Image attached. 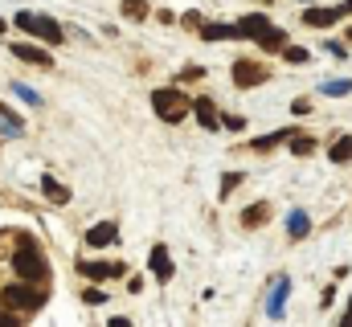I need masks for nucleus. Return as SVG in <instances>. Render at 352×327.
Wrapping results in <instances>:
<instances>
[{"label": "nucleus", "mask_w": 352, "mask_h": 327, "mask_svg": "<svg viewBox=\"0 0 352 327\" xmlns=\"http://www.w3.org/2000/svg\"><path fill=\"white\" fill-rule=\"evenodd\" d=\"M238 184H242V172H226V176H221V196H230Z\"/></svg>", "instance_id": "nucleus-27"}, {"label": "nucleus", "mask_w": 352, "mask_h": 327, "mask_svg": "<svg viewBox=\"0 0 352 327\" xmlns=\"http://www.w3.org/2000/svg\"><path fill=\"white\" fill-rule=\"evenodd\" d=\"M328 98H344V94H352V78H332V82H324L320 86Z\"/></svg>", "instance_id": "nucleus-22"}, {"label": "nucleus", "mask_w": 352, "mask_h": 327, "mask_svg": "<svg viewBox=\"0 0 352 327\" xmlns=\"http://www.w3.org/2000/svg\"><path fill=\"white\" fill-rule=\"evenodd\" d=\"M12 94H16V98H25L29 106H37V102H41V94H37L33 86H25V82H12Z\"/></svg>", "instance_id": "nucleus-25"}, {"label": "nucleus", "mask_w": 352, "mask_h": 327, "mask_svg": "<svg viewBox=\"0 0 352 327\" xmlns=\"http://www.w3.org/2000/svg\"><path fill=\"white\" fill-rule=\"evenodd\" d=\"M123 16L144 21V16H148V0H123Z\"/></svg>", "instance_id": "nucleus-23"}, {"label": "nucleus", "mask_w": 352, "mask_h": 327, "mask_svg": "<svg viewBox=\"0 0 352 327\" xmlns=\"http://www.w3.org/2000/svg\"><path fill=\"white\" fill-rule=\"evenodd\" d=\"M0 127H4V135H21V119L8 106H0Z\"/></svg>", "instance_id": "nucleus-24"}, {"label": "nucleus", "mask_w": 352, "mask_h": 327, "mask_svg": "<svg viewBox=\"0 0 352 327\" xmlns=\"http://www.w3.org/2000/svg\"><path fill=\"white\" fill-rule=\"evenodd\" d=\"M12 270H16V278H25V282H45V274H50V266H45V258H41V249H37V242H33L29 234H25V238H16Z\"/></svg>", "instance_id": "nucleus-1"}, {"label": "nucleus", "mask_w": 352, "mask_h": 327, "mask_svg": "<svg viewBox=\"0 0 352 327\" xmlns=\"http://www.w3.org/2000/svg\"><path fill=\"white\" fill-rule=\"evenodd\" d=\"M148 274H152L156 282H168V278H173V253H168V245H156V249L148 253Z\"/></svg>", "instance_id": "nucleus-7"}, {"label": "nucleus", "mask_w": 352, "mask_h": 327, "mask_svg": "<svg viewBox=\"0 0 352 327\" xmlns=\"http://www.w3.org/2000/svg\"><path fill=\"white\" fill-rule=\"evenodd\" d=\"M78 270L87 274L90 282H102V278H119L123 274V262H82Z\"/></svg>", "instance_id": "nucleus-12"}, {"label": "nucleus", "mask_w": 352, "mask_h": 327, "mask_svg": "<svg viewBox=\"0 0 352 327\" xmlns=\"http://www.w3.org/2000/svg\"><path fill=\"white\" fill-rule=\"evenodd\" d=\"M328 54H336V58H349V49H344L340 41H328Z\"/></svg>", "instance_id": "nucleus-33"}, {"label": "nucleus", "mask_w": 352, "mask_h": 327, "mask_svg": "<svg viewBox=\"0 0 352 327\" xmlns=\"http://www.w3.org/2000/svg\"><path fill=\"white\" fill-rule=\"evenodd\" d=\"M8 49H12V58H21V62H29V66L54 70V54H50V49H41V45H33V41H12Z\"/></svg>", "instance_id": "nucleus-4"}, {"label": "nucleus", "mask_w": 352, "mask_h": 327, "mask_svg": "<svg viewBox=\"0 0 352 327\" xmlns=\"http://www.w3.org/2000/svg\"><path fill=\"white\" fill-rule=\"evenodd\" d=\"M349 41H352V25H349Z\"/></svg>", "instance_id": "nucleus-37"}, {"label": "nucleus", "mask_w": 352, "mask_h": 327, "mask_svg": "<svg viewBox=\"0 0 352 327\" xmlns=\"http://www.w3.org/2000/svg\"><path fill=\"white\" fill-rule=\"evenodd\" d=\"M270 78L258 62H234V86H242V90H254V86H263Z\"/></svg>", "instance_id": "nucleus-5"}, {"label": "nucleus", "mask_w": 352, "mask_h": 327, "mask_svg": "<svg viewBox=\"0 0 352 327\" xmlns=\"http://www.w3.org/2000/svg\"><path fill=\"white\" fill-rule=\"evenodd\" d=\"M258 45H263L266 54H283L287 49V29H278V25H270L263 37H258Z\"/></svg>", "instance_id": "nucleus-15"}, {"label": "nucleus", "mask_w": 352, "mask_h": 327, "mask_svg": "<svg viewBox=\"0 0 352 327\" xmlns=\"http://www.w3.org/2000/svg\"><path fill=\"white\" fill-rule=\"evenodd\" d=\"M291 135H295V127H283V131H270V135H263V139H254L250 148H254V152H270V148H278V144H287Z\"/></svg>", "instance_id": "nucleus-18"}, {"label": "nucleus", "mask_w": 352, "mask_h": 327, "mask_svg": "<svg viewBox=\"0 0 352 327\" xmlns=\"http://www.w3.org/2000/svg\"><path fill=\"white\" fill-rule=\"evenodd\" d=\"M192 115H197V123H201L205 131H217V127H221V115H217L213 98H192Z\"/></svg>", "instance_id": "nucleus-11"}, {"label": "nucleus", "mask_w": 352, "mask_h": 327, "mask_svg": "<svg viewBox=\"0 0 352 327\" xmlns=\"http://www.w3.org/2000/svg\"><path fill=\"white\" fill-rule=\"evenodd\" d=\"M287 234H291L295 242H299V238H307V234H311V217H307L303 209H295V213L287 217Z\"/></svg>", "instance_id": "nucleus-17"}, {"label": "nucleus", "mask_w": 352, "mask_h": 327, "mask_svg": "<svg viewBox=\"0 0 352 327\" xmlns=\"http://www.w3.org/2000/svg\"><path fill=\"white\" fill-rule=\"evenodd\" d=\"M201 37H205V41H238L242 33H238V21H234V25L209 21V25H201Z\"/></svg>", "instance_id": "nucleus-14"}, {"label": "nucleus", "mask_w": 352, "mask_h": 327, "mask_svg": "<svg viewBox=\"0 0 352 327\" xmlns=\"http://www.w3.org/2000/svg\"><path fill=\"white\" fill-rule=\"evenodd\" d=\"M287 148H291V156H311V152H316L320 144H316L311 135H303V131H295V135L287 139Z\"/></svg>", "instance_id": "nucleus-19"}, {"label": "nucleus", "mask_w": 352, "mask_h": 327, "mask_svg": "<svg viewBox=\"0 0 352 327\" xmlns=\"http://www.w3.org/2000/svg\"><path fill=\"white\" fill-rule=\"evenodd\" d=\"M328 160L332 164H349L352 160V135H340V139L328 148Z\"/></svg>", "instance_id": "nucleus-20"}, {"label": "nucleus", "mask_w": 352, "mask_h": 327, "mask_svg": "<svg viewBox=\"0 0 352 327\" xmlns=\"http://www.w3.org/2000/svg\"><path fill=\"white\" fill-rule=\"evenodd\" d=\"M0 299H4L12 311H29V315L45 307V295L37 291V282H25V278H21V282H12V286H4V291H0Z\"/></svg>", "instance_id": "nucleus-3"}, {"label": "nucleus", "mask_w": 352, "mask_h": 327, "mask_svg": "<svg viewBox=\"0 0 352 327\" xmlns=\"http://www.w3.org/2000/svg\"><path fill=\"white\" fill-rule=\"evenodd\" d=\"M180 78H184V82H197V78H205V70H201V66H184V70H180Z\"/></svg>", "instance_id": "nucleus-30"}, {"label": "nucleus", "mask_w": 352, "mask_h": 327, "mask_svg": "<svg viewBox=\"0 0 352 327\" xmlns=\"http://www.w3.org/2000/svg\"><path fill=\"white\" fill-rule=\"evenodd\" d=\"M82 303H90V307H102V303H107V295H102L98 286H87V291H82Z\"/></svg>", "instance_id": "nucleus-28"}, {"label": "nucleus", "mask_w": 352, "mask_h": 327, "mask_svg": "<svg viewBox=\"0 0 352 327\" xmlns=\"http://www.w3.org/2000/svg\"><path fill=\"white\" fill-rule=\"evenodd\" d=\"M0 327H16V311H4L0 307Z\"/></svg>", "instance_id": "nucleus-31"}, {"label": "nucleus", "mask_w": 352, "mask_h": 327, "mask_svg": "<svg viewBox=\"0 0 352 327\" xmlns=\"http://www.w3.org/2000/svg\"><path fill=\"white\" fill-rule=\"evenodd\" d=\"M0 33H8V21H4V16H0Z\"/></svg>", "instance_id": "nucleus-36"}, {"label": "nucleus", "mask_w": 352, "mask_h": 327, "mask_svg": "<svg viewBox=\"0 0 352 327\" xmlns=\"http://www.w3.org/2000/svg\"><path fill=\"white\" fill-rule=\"evenodd\" d=\"M336 8H340V16H344V12H352V0H344V4H336Z\"/></svg>", "instance_id": "nucleus-34"}, {"label": "nucleus", "mask_w": 352, "mask_h": 327, "mask_svg": "<svg viewBox=\"0 0 352 327\" xmlns=\"http://www.w3.org/2000/svg\"><path fill=\"white\" fill-rule=\"evenodd\" d=\"M29 37H41L45 45H62V25L54 16H37L33 12V25H29Z\"/></svg>", "instance_id": "nucleus-6"}, {"label": "nucleus", "mask_w": 352, "mask_h": 327, "mask_svg": "<svg viewBox=\"0 0 352 327\" xmlns=\"http://www.w3.org/2000/svg\"><path fill=\"white\" fill-rule=\"evenodd\" d=\"M41 192H45L54 205H66V201H70V188L58 184V176H41Z\"/></svg>", "instance_id": "nucleus-16"}, {"label": "nucleus", "mask_w": 352, "mask_h": 327, "mask_svg": "<svg viewBox=\"0 0 352 327\" xmlns=\"http://www.w3.org/2000/svg\"><path fill=\"white\" fill-rule=\"evenodd\" d=\"M266 217H270V205H266V201H258V205H250V209L242 213V225H246V229H254V225H263Z\"/></svg>", "instance_id": "nucleus-21"}, {"label": "nucleus", "mask_w": 352, "mask_h": 327, "mask_svg": "<svg viewBox=\"0 0 352 327\" xmlns=\"http://www.w3.org/2000/svg\"><path fill=\"white\" fill-rule=\"evenodd\" d=\"M119 242V225L115 221H98V225H90L87 229V245L90 249H102V245H115Z\"/></svg>", "instance_id": "nucleus-9"}, {"label": "nucleus", "mask_w": 352, "mask_h": 327, "mask_svg": "<svg viewBox=\"0 0 352 327\" xmlns=\"http://www.w3.org/2000/svg\"><path fill=\"white\" fill-rule=\"evenodd\" d=\"M291 111H295V115H307V111H311V102H307V98H295V102H291Z\"/></svg>", "instance_id": "nucleus-32"}, {"label": "nucleus", "mask_w": 352, "mask_h": 327, "mask_svg": "<svg viewBox=\"0 0 352 327\" xmlns=\"http://www.w3.org/2000/svg\"><path fill=\"white\" fill-rule=\"evenodd\" d=\"M221 127H230V131H242V127H246V119H242V115H226V119H221Z\"/></svg>", "instance_id": "nucleus-29"}, {"label": "nucleus", "mask_w": 352, "mask_h": 327, "mask_svg": "<svg viewBox=\"0 0 352 327\" xmlns=\"http://www.w3.org/2000/svg\"><path fill=\"white\" fill-rule=\"evenodd\" d=\"M287 295H291V278H287V274H278V278H274V286H270V299H266V315H270V319H283Z\"/></svg>", "instance_id": "nucleus-8"}, {"label": "nucleus", "mask_w": 352, "mask_h": 327, "mask_svg": "<svg viewBox=\"0 0 352 327\" xmlns=\"http://www.w3.org/2000/svg\"><path fill=\"white\" fill-rule=\"evenodd\" d=\"M344 324H352V299H349V311H344Z\"/></svg>", "instance_id": "nucleus-35"}, {"label": "nucleus", "mask_w": 352, "mask_h": 327, "mask_svg": "<svg viewBox=\"0 0 352 327\" xmlns=\"http://www.w3.org/2000/svg\"><path fill=\"white\" fill-rule=\"evenodd\" d=\"M152 111H156L164 123H180V119L192 111V98H188L184 90H176V86H164V90L152 94Z\"/></svg>", "instance_id": "nucleus-2"}, {"label": "nucleus", "mask_w": 352, "mask_h": 327, "mask_svg": "<svg viewBox=\"0 0 352 327\" xmlns=\"http://www.w3.org/2000/svg\"><path fill=\"white\" fill-rule=\"evenodd\" d=\"M340 21V8H303V25L311 29H332Z\"/></svg>", "instance_id": "nucleus-13"}, {"label": "nucleus", "mask_w": 352, "mask_h": 327, "mask_svg": "<svg viewBox=\"0 0 352 327\" xmlns=\"http://www.w3.org/2000/svg\"><path fill=\"white\" fill-rule=\"evenodd\" d=\"M283 58H287V62H291V66H303V62H307V58H311V54H307V49H303V45H287V49H283Z\"/></svg>", "instance_id": "nucleus-26"}, {"label": "nucleus", "mask_w": 352, "mask_h": 327, "mask_svg": "<svg viewBox=\"0 0 352 327\" xmlns=\"http://www.w3.org/2000/svg\"><path fill=\"white\" fill-rule=\"evenodd\" d=\"M266 29H270V16H266V12H246V16L238 21V33H242V41H258Z\"/></svg>", "instance_id": "nucleus-10"}]
</instances>
